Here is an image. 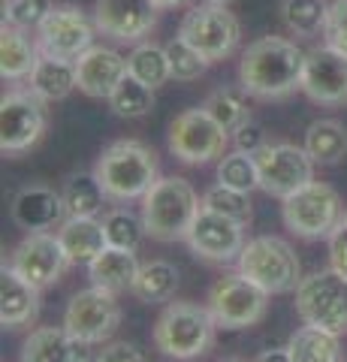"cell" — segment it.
I'll return each instance as SVG.
<instances>
[{
  "mask_svg": "<svg viewBox=\"0 0 347 362\" xmlns=\"http://www.w3.org/2000/svg\"><path fill=\"white\" fill-rule=\"evenodd\" d=\"M305 52L293 40L260 37L242 52L239 88L254 100H284L302 90Z\"/></svg>",
  "mask_w": 347,
  "mask_h": 362,
  "instance_id": "obj_1",
  "label": "cell"
},
{
  "mask_svg": "<svg viewBox=\"0 0 347 362\" xmlns=\"http://www.w3.org/2000/svg\"><path fill=\"white\" fill-rule=\"evenodd\" d=\"M94 175L115 202L142 199L158 181V154L139 139H118L97 157Z\"/></svg>",
  "mask_w": 347,
  "mask_h": 362,
  "instance_id": "obj_2",
  "label": "cell"
},
{
  "mask_svg": "<svg viewBox=\"0 0 347 362\" xmlns=\"http://www.w3.org/2000/svg\"><path fill=\"white\" fill-rule=\"evenodd\" d=\"M199 209H203V199L196 197V190L187 178H178V175L158 178L154 187L142 197L145 235H151L158 242L184 239Z\"/></svg>",
  "mask_w": 347,
  "mask_h": 362,
  "instance_id": "obj_3",
  "label": "cell"
},
{
  "mask_svg": "<svg viewBox=\"0 0 347 362\" xmlns=\"http://www.w3.org/2000/svg\"><path fill=\"white\" fill-rule=\"evenodd\" d=\"M215 317L194 302H170L154 323V347L170 359L206 356L215 344Z\"/></svg>",
  "mask_w": 347,
  "mask_h": 362,
  "instance_id": "obj_4",
  "label": "cell"
},
{
  "mask_svg": "<svg viewBox=\"0 0 347 362\" xmlns=\"http://www.w3.org/2000/svg\"><path fill=\"white\" fill-rule=\"evenodd\" d=\"M239 272L260 284L269 296L296 293L302 284V266L290 242L278 235H257L239 254Z\"/></svg>",
  "mask_w": 347,
  "mask_h": 362,
  "instance_id": "obj_5",
  "label": "cell"
},
{
  "mask_svg": "<svg viewBox=\"0 0 347 362\" xmlns=\"http://www.w3.org/2000/svg\"><path fill=\"white\" fill-rule=\"evenodd\" d=\"M296 314L305 326H317L335 335L347 332V278L335 269H323L302 278L296 287Z\"/></svg>",
  "mask_w": 347,
  "mask_h": 362,
  "instance_id": "obj_6",
  "label": "cell"
},
{
  "mask_svg": "<svg viewBox=\"0 0 347 362\" xmlns=\"http://www.w3.org/2000/svg\"><path fill=\"white\" fill-rule=\"evenodd\" d=\"M178 37L194 45L208 64H218L239 49L242 25L236 13H230L223 4H199L182 18Z\"/></svg>",
  "mask_w": 347,
  "mask_h": 362,
  "instance_id": "obj_7",
  "label": "cell"
},
{
  "mask_svg": "<svg viewBox=\"0 0 347 362\" xmlns=\"http://www.w3.org/2000/svg\"><path fill=\"white\" fill-rule=\"evenodd\" d=\"M281 218L287 230L299 239H329L335 226L344 221V214L335 187L323 185V181H311L284 199Z\"/></svg>",
  "mask_w": 347,
  "mask_h": 362,
  "instance_id": "obj_8",
  "label": "cell"
},
{
  "mask_svg": "<svg viewBox=\"0 0 347 362\" xmlns=\"http://www.w3.org/2000/svg\"><path fill=\"white\" fill-rule=\"evenodd\" d=\"M206 308L211 311L220 329H248L266 317L269 293L260 284H254L248 275L233 272V275H223L211 284Z\"/></svg>",
  "mask_w": 347,
  "mask_h": 362,
  "instance_id": "obj_9",
  "label": "cell"
},
{
  "mask_svg": "<svg viewBox=\"0 0 347 362\" xmlns=\"http://www.w3.org/2000/svg\"><path fill=\"white\" fill-rule=\"evenodd\" d=\"M227 142L230 133L203 106L182 112L170 124V151L190 166H206L211 160H220L223 151H227Z\"/></svg>",
  "mask_w": 347,
  "mask_h": 362,
  "instance_id": "obj_10",
  "label": "cell"
},
{
  "mask_svg": "<svg viewBox=\"0 0 347 362\" xmlns=\"http://www.w3.org/2000/svg\"><path fill=\"white\" fill-rule=\"evenodd\" d=\"M257 160V175H260V190L269 197L287 199L296 194L299 187H305L314 181V160L305 151V145L293 142H269L254 154Z\"/></svg>",
  "mask_w": 347,
  "mask_h": 362,
  "instance_id": "obj_11",
  "label": "cell"
},
{
  "mask_svg": "<svg viewBox=\"0 0 347 362\" xmlns=\"http://www.w3.org/2000/svg\"><path fill=\"white\" fill-rule=\"evenodd\" d=\"M118 293L103 290L91 284L88 290H79L66 305L64 329L82 344H103L121 323V305Z\"/></svg>",
  "mask_w": 347,
  "mask_h": 362,
  "instance_id": "obj_12",
  "label": "cell"
},
{
  "mask_svg": "<svg viewBox=\"0 0 347 362\" xmlns=\"http://www.w3.org/2000/svg\"><path fill=\"white\" fill-rule=\"evenodd\" d=\"M46 100L33 90H9L0 100V148L4 154H21L33 148L46 133Z\"/></svg>",
  "mask_w": 347,
  "mask_h": 362,
  "instance_id": "obj_13",
  "label": "cell"
},
{
  "mask_svg": "<svg viewBox=\"0 0 347 362\" xmlns=\"http://www.w3.org/2000/svg\"><path fill=\"white\" fill-rule=\"evenodd\" d=\"M94 33H97V25L85 16V9L52 6V13L37 28V45H40V54L79 61L94 45Z\"/></svg>",
  "mask_w": 347,
  "mask_h": 362,
  "instance_id": "obj_14",
  "label": "cell"
},
{
  "mask_svg": "<svg viewBox=\"0 0 347 362\" xmlns=\"http://www.w3.org/2000/svg\"><path fill=\"white\" fill-rule=\"evenodd\" d=\"M302 94L311 103L327 106V109L347 106V54L332 49L329 42L305 52Z\"/></svg>",
  "mask_w": 347,
  "mask_h": 362,
  "instance_id": "obj_15",
  "label": "cell"
},
{
  "mask_svg": "<svg viewBox=\"0 0 347 362\" xmlns=\"http://www.w3.org/2000/svg\"><path fill=\"white\" fill-rule=\"evenodd\" d=\"M66 266H70V257H66L58 233H28L9 257V269L40 290L61 281Z\"/></svg>",
  "mask_w": 347,
  "mask_h": 362,
  "instance_id": "obj_16",
  "label": "cell"
},
{
  "mask_svg": "<svg viewBox=\"0 0 347 362\" xmlns=\"http://www.w3.org/2000/svg\"><path fill=\"white\" fill-rule=\"evenodd\" d=\"M184 242L196 257L211 259V263H233L245 251V245H248L245 242V223L223 218V214L208 209H199Z\"/></svg>",
  "mask_w": 347,
  "mask_h": 362,
  "instance_id": "obj_17",
  "label": "cell"
},
{
  "mask_svg": "<svg viewBox=\"0 0 347 362\" xmlns=\"http://www.w3.org/2000/svg\"><path fill=\"white\" fill-rule=\"evenodd\" d=\"M158 9L154 0H97L94 25L115 42H142L158 25Z\"/></svg>",
  "mask_w": 347,
  "mask_h": 362,
  "instance_id": "obj_18",
  "label": "cell"
},
{
  "mask_svg": "<svg viewBox=\"0 0 347 362\" xmlns=\"http://www.w3.org/2000/svg\"><path fill=\"white\" fill-rule=\"evenodd\" d=\"M127 76V58L109 45H91L79 61H76V82L79 90L91 100H109Z\"/></svg>",
  "mask_w": 347,
  "mask_h": 362,
  "instance_id": "obj_19",
  "label": "cell"
},
{
  "mask_svg": "<svg viewBox=\"0 0 347 362\" xmlns=\"http://www.w3.org/2000/svg\"><path fill=\"white\" fill-rule=\"evenodd\" d=\"M13 221L28 233H49L66 221L64 197L46 185L21 187L13 199Z\"/></svg>",
  "mask_w": 347,
  "mask_h": 362,
  "instance_id": "obj_20",
  "label": "cell"
},
{
  "mask_svg": "<svg viewBox=\"0 0 347 362\" xmlns=\"http://www.w3.org/2000/svg\"><path fill=\"white\" fill-rule=\"evenodd\" d=\"M18 362H88V344L64 329V326H40L21 347Z\"/></svg>",
  "mask_w": 347,
  "mask_h": 362,
  "instance_id": "obj_21",
  "label": "cell"
},
{
  "mask_svg": "<svg viewBox=\"0 0 347 362\" xmlns=\"http://www.w3.org/2000/svg\"><path fill=\"white\" fill-rule=\"evenodd\" d=\"M40 314V287L28 284L21 275L4 266L0 275V323L6 329H21Z\"/></svg>",
  "mask_w": 347,
  "mask_h": 362,
  "instance_id": "obj_22",
  "label": "cell"
},
{
  "mask_svg": "<svg viewBox=\"0 0 347 362\" xmlns=\"http://www.w3.org/2000/svg\"><path fill=\"white\" fill-rule=\"evenodd\" d=\"M139 275V259L136 251H124V247H106L103 254H97L88 263V278L91 284L112 290V293H124L133 290V281Z\"/></svg>",
  "mask_w": 347,
  "mask_h": 362,
  "instance_id": "obj_23",
  "label": "cell"
},
{
  "mask_svg": "<svg viewBox=\"0 0 347 362\" xmlns=\"http://www.w3.org/2000/svg\"><path fill=\"white\" fill-rule=\"evenodd\" d=\"M58 239L70 263H91L97 254H103L109 247L103 221L97 218H66L58 226Z\"/></svg>",
  "mask_w": 347,
  "mask_h": 362,
  "instance_id": "obj_24",
  "label": "cell"
},
{
  "mask_svg": "<svg viewBox=\"0 0 347 362\" xmlns=\"http://www.w3.org/2000/svg\"><path fill=\"white\" fill-rule=\"evenodd\" d=\"M37 61H40V45L37 40L28 37V30L13 25L0 28V76L9 78V82L30 78Z\"/></svg>",
  "mask_w": 347,
  "mask_h": 362,
  "instance_id": "obj_25",
  "label": "cell"
},
{
  "mask_svg": "<svg viewBox=\"0 0 347 362\" xmlns=\"http://www.w3.org/2000/svg\"><path fill=\"white\" fill-rule=\"evenodd\" d=\"M30 90L46 103H58V100L70 97L79 82H76V61L52 58V54H40L37 66L30 73Z\"/></svg>",
  "mask_w": 347,
  "mask_h": 362,
  "instance_id": "obj_26",
  "label": "cell"
},
{
  "mask_svg": "<svg viewBox=\"0 0 347 362\" xmlns=\"http://www.w3.org/2000/svg\"><path fill=\"white\" fill-rule=\"evenodd\" d=\"M287 354L290 362H347L339 335L317 329V326H302L290 335Z\"/></svg>",
  "mask_w": 347,
  "mask_h": 362,
  "instance_id": "obj_27",
  "label": "cell"
},
{
  "mask_svg": "<svg viewBox=\"0 0 347 362\" xmlns=\"http://www.w3.org/2000/svg\"><path fill=\"white\" fill-rule=\"evenodd\" d=\"M305 151L320 166H335L347 154V127L335 118H317L305 130Z\"/></svg>",
  "mask_w": 347,
  "mask_h": 362,
  "instance_id": "obj_28",
  "label": "cell"
},
{
  "mask_svg": "<svg viewBox=\"0 0 347 362\" xmlns=\"http://www.w3.org/2000/svg\"><path fill=\"white\" fill-rule=\"evenodd\" d=\"M61 197L66 206V218H97L103 211V199H109L94 173H73L64 181Z\"/></svg>",
  "mask_w": 347,
  "mask_h": 362,
  "instance_id": "obj_29",
  "label": "cell"
},
{
  "mask_svg": "<svg viewBox=\"0 0 347 362\" xmlns=\"http://www.w3.org/2000/svg\"><path fill=\"white\" fill-rule=\"evenodd\" d=\"M178 290V269L166 259H151V263L139 266V275L133 281V296L145 305H160L170 302Z\"/></svg>",
  "mask_w": 347,
  "mask_h": 362,
  "instance_id": "obj_30",
  "label": "cell"
},
{
  "mask_svg": "<svg viewBox=\"0 0 347 362\" xmlns=\"http://www.w3.org/2000/svg\"><path fill=\"white\" fill-rule=\"evenodd\" d=\"M127 73L133 78H139L148 88H160L172 78L170 70V54L166 45H154V42H136V49L127 54Z\"/></svg>",
  "mask_w": 347,
  "mask_h": 362,
  "instance_id": "obj_31",
  "label": "cell"
},
{
  "mask_svg": "<svg viewBox=\"0 0 347 362\" xmlns=\"http://www.w3.org/2000/svg\"><path fill=\"white\" fill-rule=\"evenodd\" d=\"M329 4L327 0H284L281 18L290 33L296 37H317L327 28Z\"/></svg>",
  "mask_w": 347,
  "mask_h": 362,
  "instance_id": "obj_32",
  "label": "cell"
},
{
  "mask_svg": "<svg viewBox=\"0 0 347 362\" xmlns=\"http://www.w3.org/2000/svg\"><path fill=\"white\" fill-rule=\"evenodd\" d=\"M242 94H245V90H242ZM242 94H239V90H233V88H218V90H211V94L206 97L203 109L227 133H236L242 124L251 121V109H248V103H245Z\"/></svg>",
  "mask_w": 347,
  "mask_h": 362,
  "instance_id": "obj_33",
  "label": "cell"
},
{
  "mask_svg": "<svg viewBox=\"0 0 347 362\" xmlns=\"http://www.w3.org/2000/svg\"><path fill=\"white\" fill-rule=\"evenodd\" d=\"M109 109L115 112L118 118H145L154 109V88L142 85L139 78H133L130 73L124 76L115 90L109 97Z\"/></svg>",
  "mask_w": 347,
  "mask_h": 362,
  "instance_id": "obj_34",
  "label": "cell"
},
{
  "mask_svg": "<svg viewBox=\"0 0 347 362\" xmlns=\"http://www.w3.org/2000/svg\"><path fill=\"white\" fill-rule=\"evenodd\" d=\"M203 209L208 211H218L223 218H233L248 226L251 218H254V209H251V197L245 194V190H236V187H227V185H218L208 187L203 194Z\"/></svg>",
  "mask_w": 347,
  "mask_h": 362,
  "instance_id": "obj_35",
  "label": "cell"
},
{
  "mask_svg": "<svg viewBox=\"0 0 347 362\" xmlns=\"http://www.w3.org/2000/svg\"><path fill=\"white\" fill-rule=\"evenodd\" d=\"M103 230H106V242L112 247L136 251L145 235V223H142V214H133L130 209H112L103 218Z\"/></svg>",
  "mask_w": 347,
  "mask_h": 362,
  "instance_id": "obj_36",
  "label": "cell"
},
{
  "mask_svg": "<svg viewBox=\"0 0 347 362\" xmlns=\"http://www.w3.org/2000/svg\"><path fill=\"white\" fill-rule=\"evenodd\" d=\"M218 181L227 187H236L251 194L254 187H260V175H257V160L254 154L248 151H233V154H223L218 160Z\"/></svg>",
  "mask_w": 347,
  "mask_h": 362,
  "instance_id": "obj_37",
  "label": "cell"
},
{
  "mask_svg": "<svg viewBox=\"0 0 347 362\" xmlns=\"http://www.w3.org/2000/svg\"><path fill=\"white\" fill-rule=\"evenodd\" d=\"M166 54H170V70H172L175 82H196L208 66V61L203 54H199L194 45H187L182 37L166 42Z\"/></svg>",
  "mask_w": 347,
  "mask_h": 362,
  "instance_id": "obj_38",
  "label": "cell"
},
{
  "mask_svg": "<svg viewBox=\"0 0 347 362\" xmlns=\"http://www.w3.org/2000/svg\"><path fill=\"white\" fill-rule=\"evenodd\" d=\"M52 0H4V25L21 30L40 28V21L52 13Z\"/></svg>",
  "mask_w": 347,
  "mask_h": 362,
  "instance_id": "obj_39",
  "label": "cell"
},
{
  "mask_svg": "<svg viewBox=\"0 0 347 362\" xmlns=\"http://www.w3.org/2000/svg\"><path fill=\"white\" fill-rule=\"evenodd\" d=\"M323 37L332 49H339L347 54V0H332L329 4V16H327V28Z\"/></svg>",
  "mask_w": 347,
  "mask_h": 362,
  "instance_id": "obj_40",
  "label": "cell"
},
{
  "mask_svg": "<svg viewBox=\"0 0 347 362\" xmlns=\"http://www.w3.org/2000/svg\"><path fill=\"white\" fill-rule=\"evenodd\" d=\"M94 362H148L145 350L130 344V341H112L100 350V356Z\"/></svg>",
  "mask_w": 347,
  "mask_h": 362,
  "instance_id": "obj_41",
  "label": "cell"
},
{
  "mask_svg": "<svg viewBox=\"0 0 347 362\" xmlns=\"http://www.w3.org/2000/svg\"><path fill=\"white\" fill-rule=\"evenodd\" d=\"M233 136H236V148L239 151H248V154H257L263 145H269L266 142V127H263L260 121H254V118L248 124H242V127L233 133Z\"/></svg>",
  "mask_w": 347,
  "mask_h": 362,
  "instance_id": "obj_42",
  "label": "cell"
},
{
  "mask_svg": "<svg viewBox=\"0 0 347 362\" xmlns=\"http://www.w3.org/2000/svg\"><path fill=\"white\" fill-rule=\"evenodd\" d=\"M329 263L341 278H347V223L344 221L329 235Z\"/></svg>",
  "mask_w": 347,
  "mask_h": 362,
  "instance_id": "obj_43",
  "label": "cell"
},
{
  "mask_svg": "<svg viewBox=\"0 0 347 362\" xmlns=\"http://www.w3.org/2000/svg\"><path fill=\"white\" fill-rule=\"evenodd\" d=\"M254 362H290V354H287V347L284 350H263Z\"/></svg>",
  "mask_w": 347,
  "mask_h": 362,
  "instance_id": "obj_44",
  "label": "cell"
},
{
  "mask_svg": "<svg viewBox=\"0 0 347 362\" xmlns=\"http://www.w3.org/2000/svg\"><path fill=\"white\" fill-rule=\"evenodd\" d=\"M160 9H170V6H182V4H187V0H154Z\"/></svg>",
  "mask_w": 347,
  "mask_h": 362,
  "instance_id": "obj_45",
  "label": "cell"
},
{
  "mask_svg": "<svg viewBox=\"0 0 347 362\" xmlns=\"http://www.w3.org/2000/svg\"><path fill=\"white\" fill-rule=\"evenodd\" d=\"M208 4H223V6H227V4H233V0H208Z\"/></svg>",
  "mask_w": 347,
  "mask_h": 362,
  "instance_id": "obj_46",
  "label": "cell"
},
{
  "mask_svg": "<svg viewBox=\"0 0 347 362\" xmlns=\"http://www.w3.org/2000/svg\"><path fill=\"white\" fill-rule=\"evenodd\" d=\"M223 362H242V359H223Z\"/></svg>",
  "mask_w": 347,
  "mask_h": 362,
  "instance_id": "obj_47",
  "label": "cell"
},
{
  "mask_svg": "<svg viewBox=\"0 0 347 362\" xmlns=\"http://www.w3.org/2000/svg\"><path fill=\"white\" fill-rule=\"evenodd\" d=\"M344 223H347V211H344Z\"/></svg>",
  "mask_w": 347,
  "mask_h": 362,
  "instance_id": "obj_48",
  "label": "cell"
}]
</instances>
